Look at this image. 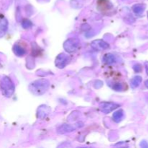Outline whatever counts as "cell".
Returning a JSON list of instances; mask_svg holds the SVG:
<instances>
[{"mask_svg": "<svg viewBox=\"0 0 148 148\" xmlns=\"http://www.w3.org/2000/svg\"><path fill=\"white\" fill-rule=\"evenodd\" d=\"M49 82L47 79H38L32 82L29 86V90L32 93L36 95H40L45 93L49 88Z\"/></svg>", "mask_w": 148, "mask_h": 148, "instance_id": "6da1fadb", "label": "cell"}, {"mask_svg": "<svg viewBox=\"0 0 148 148\" xmlns=\"http://www.w3.org/2000/svg\"><path fill=\"white\" fill-rule=\"evenodd\" d=\"M1 91L4 96L10 98L14 92V85L12 79L8 77H4L0 82Z\"/></svg>", "mask_w": 148, "mask_h": 148, "instance_id": "7a4b0ae2", "label": "cell"}, {"mask_svg": "<svg viewBox=\"0 0 148 148\" xmlns=\"http://www.w3.org/2000/svg\"><path fill=\"white\" fill-rule=\"evenodd\" d=\"M79 40L76 38H69L66 40L64 43V48L69 53L75 51L79 46Z\"/></svg>", "mask_w": 148, "mask_h": 148, "instance_id": "3957f363", "label": "cell"}, {"mask_svg": "<svg viewBox=\"0 0 148 148\" xmlns=\"http://www.w3.org/2000/svg\"><path fill=\"white\" fill-rule=\"evenodd\" d=\"M119 106H120L119 104L112 102H103L99 106L100 109L104 114H109Z\"/></svg>", "mask_w": 148, "mask_h": 148, "instance_id": "277c9868", "label": "cell"}, {"mask_svg": "<svg viewBox=\"0 0 148 148\" xmlns=\"http://www.w3.org/2000/svg\"><path fill=\"white\" fill-rule=\"evenodd\" d=\"M69 56L67 55L64 53H60L56 57V61H55V64L59 69H63L66 66V64L69 62Z\"/></svg>", "mask_w": 148, "mask_h": 148, "instance_id": "5b68a950", "label": "cell"}, {"mask_svg": "<svg viewBox=\"0 0 148 148\" xmlns=\"http://www.w3.org/2000/svg\"><path fill=\"white\" fill-rule=\"evenodd\" d=\"M91 47L95 51H102L108 49L109 44L103 40H95L91 43Z\"/></svg>", "mask_w": 148, "mask_h": 148, "instance_id": "8992f818", "label": "cell"}, {"mask_svg": "<svg viewBox=\"0 0 148 148\" xmlns=\"http://www.w3.org/2000/svg\"><path fill=\"white\" fill-rule=\"evenodd\" d=\"M51 109L49 108V107L46 106L42 105L38 109V118L40 119H43L48 115V114L50 113Z\"/></svg>", "mask_w": 148, "mask_h": 148, "instance_id": "52a82bcc", "label": "cell"}, {"mask_svg": "<svg viewBox=\"0 0 148 148\" xmlns=\"http://www.w3.org/2000/svg\"><path fill=\"white\" fill-rule=\"evenodd\" d=\"M75 128L72 126L69 125V124H64V125L61 126L58 128L57 132L59 134H65V133L71 132L74 131Z\"/></svg>", "mask_w": 148, "mask_h": 148, "instance_id": "ba28073f", "label": "cell"}, {"mask_svg": "<svg viewBox=\"0 0 148 148\" xmlns=\"http://www.w3.org/2000/svg\"><path fill=\"white\" fill-rule=\"evenodd\" d=\"M8 28V22L5 18L0 20V38L4 36Z\"/></svg>", "mask_w": 148, "mask_h": 148, "instance_id": "9c48e42d", "label": "cell"}, {"mask_svg": "<svg viewBox=\"0 0 148 148\" xmlns=\"http://www.w3.org/2000/svg\"><path fill=\"white\" fill-rule=\"evenodd\" d=\"M124 111L122 110H119V111L114 112V114H113V119H114L115 122L119 123L122 120V119L124 118Z\"/></svg>", "mask_w": 148, "mask_h": 148, "instance_id": "30bf717a", "label": "cell"}, {"mask_svg": "<svg viewBox=\"0 0 148 148\" xmlns=\"http://www.w3.org/2000/svg\"><path fill=\"white\" fill-rule=\"evenodd\" d=\"M13 51L17 56H23L25 53V50L19 45L16 44L13 46Z\"/></svg>", "mask_w": 148, "mask_h": 148, "instance_id": "8fae6325", "label": "cell"}, {"mask_svg": "<svg viewBox=\"0 0 148 148\" xmlns=\"http://www.w3.org/2000/svg\"><path fill=\"white\" fill-rule=\"evenodd\" d=\"M103 61L104 63L108 64H111L114 63L116 62L115 56L111 53H107L103 58Z\"/></svg>", "mask_w": 148, "mask_h": 148, "instance_id": "7c38bea8", "label": "cell"}, {"mask_svg": "<svg viewBox=\"0 0 148 148\" xmlns=\"http://www.w3.org/2000/svg\"><path fill=\"white\" fill-rule=\"evenodd\" d=\"M145 5L142 4H135V5L133 6L132 7V10L133 11H134V12L137 14H142V13L145 11Z\"/></svg>", "mask_w": 148, "mask_h": 148, "instance_id": "4fadbf2b", "label": "cell"}, {"mask_svg": "<svg viewBox=\"0 0 148 148\" xmlns=\"http://www.w3.org/2000/svg\"><path fill=\"white\" fill-rule=\"evenodd\" d=\"M142 82V77L140 76H135L131 80V86L132 88H136L140 85Z\"/></svg>", "mask_w": 148, "mask_h": 148, "instance_id": "5bb4252c", "label": "cell"}, {"mask_svg": "<svg viewBox=\"0 0 148 148\" xmlns=\"http://www.w3.org/2000/svg\"><path fill=\"white\" fill-rule=\"evenodd\" d=\"M22 26L23 27V28H30V27H31L33 26V23H32V22L30 20L25 19V20H23V21L22 22Z\"/></svg>", "mask_w": 148, "mask_h": 148, "instance_id": "9a60e30c", "label": "cell"}, {"mask_svg": "<svg viewBox=\"0 0 148 148\" xmlns=\"http://www.w3.org/2000/svg\"><path fill=\"white\" fill-rule=\"evenodd\" d=\"M114 90H115L116 91H121L124 89V86H123L122 84L121 83H116L115 85L113 87Z\"/></svg>", "mask_w": 148, "mask_h": 148, "instance_id": "2e32d148", "label": "cell"}, {"mask_svg": "<svg viewBox=\"0 0 148 148\" xmlns=\"http://www.w3.org/2000/svg\"><path fill=\"white\" fill-rule=\"evenodd\" d=\"M134 70L136 72H140L142 70V66L140 64H135L134 66Z\"/></svg>", "mask_w": 148, "mask_h": 148, "instance_id": "e0dca14e", "label": "cell"}, {"mask_svg": "<svg viewBox=\"0 0 148 148\" xmlns=\"http://www.w3.org/2000/svg\"><path fill=\"white\" fill-rule=\"evenodd\" d=\"M140 146L142 147H148V143L145 141H143L141 143V144H140Z\"/></svg>", "mask_w": 148, "mask_h": 148, "instance_id": "ac0fdd59", "label": "cell"}, {"mask_svg": "<svg viewBox=\"0 0 148 148\" xmlns=\"http://www.w3.org/2000/svg\"><path fill=\"white\" fill-rule=\"evenodd\" d=\"M145 69H146V72H147L148 75V62H146L145 63Z\"/></svg>", "mask_w": 148, "mask_h": 148, "instance_id": "d6986e66", "label": "cell"}, {"mask_svg": "<svg viewBox=\"0 0 148 148\" xmlns=\"http://www.w3.org/2000/svg\"><path fill=\"white\" fill-rule=\"evenodd\" d=\"M145 85L146 88H148V79H147V80L145 81Z\"/></svg>", "mask_w": 148, "mask_h": 148, "instance_id": "ffe728a7", "label": "cell"}]
</instances>
